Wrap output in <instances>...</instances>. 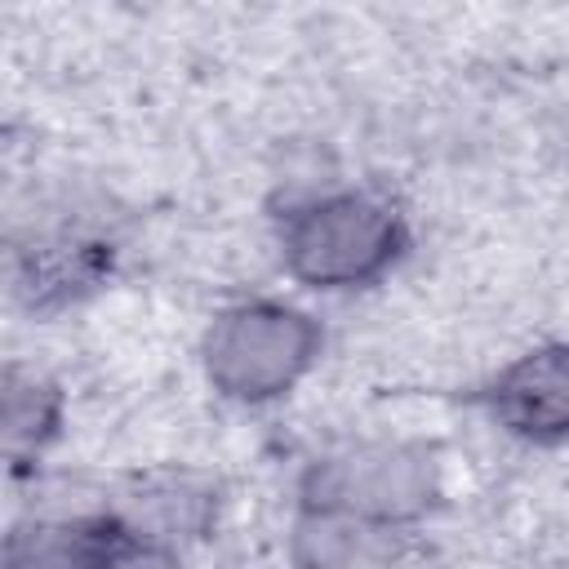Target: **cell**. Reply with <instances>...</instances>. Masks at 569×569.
Returning <instances> with one entry per match:
<instances>
[{
  "label": "cell",
  "mask_w": 569,
  "mask_h": 569,
  "mask_svg": "<svg viewBox=\"0 0 569 569\" xmlns=\"http://www.w3.org/2000/svg\"><path fill=\"white\" fill-rule=\"evenodd\" d=\"M409 249L400 204L373 187H342L293 204L280 222V262L311 289H365Z\"/></svg>",
  "instance_id": "cell-1"
},
{
  "label": "cell",
  "mask_w": 569,
  "mask_h": 569,
  "mask_svg": "<svg viewBox=\"0 0 569 569\" xmlns=\"http://www.w3.org/2000/svg\"><path fill=\"white\" fill-rule=\"evenodd\" d=\"M440 498L436 449L418 440H365L316 458L298 480V507L342 516L369 533L422 520Z\"/></svg>",
  "instance_id": "cell-2"
},
{
  "label": "cell",
  "mask_w": 569,
  "mask_h": 569,
  "mask_svg": "<svg viewBox=\"0 0 569 569\" xmlns=\"http://www.w3.org/2000/svg\"><path fill=\"white\" fill-rule=\"evenodd\" d=\"M325 329L289 302L253 298L218 311L200 338V369L222 400L267 405L293 391L320 360Z\"/></svg>",
  "instance_id": "cell-3"
},
{
  "label": "cell",
  "mask_w": 569,
  "mask_h": 569,
  "mask_svg": "<svg viewBox=\"0 0 569 569\" xmlns=\"http://www.w3.org/2000/svg\"><path fill=\"white\" fill-rule=\"evenodd\" d=\"M476 400L516 440H569V342H542L516 356L476 391Z\"/></svg>",
  "instance_id": "cell-4"
},
{
  "label": "cell",
  "mask_w": 569,
  "mask_h": 569,
  "mask_svg": "<svg viewBox=\"0 0 569 569\" xmlns=\"http://www.w3.org/2000/svg\"><path fill=\"white\" fill-rule=\"evenodd\" d=\"M120 533H124V520L116 511L36 516L9 529L4 565L9 569H98Z\"/></svg>",
  "instance_id": "cell-5"
},
{
  "label": "cell",
  "mask_w": 569,
  "mask_h": 569,
  "mask_svg": "<svg viewBox=\"0 0 569 569\" xmlns=\"http://www.w3.org/2000/svg\"><path fill=\"white\" fill-rule=\"evenodd\" d=\"M111 271V244L53 231L31 240L27 249H13V289L31 307H58L80 293H89Z\"/></svg>",
  "instance_id": "cell-6"
},
{
  "label": "cell",
  "mask_w": 569,
  "mask_h": 569,
  "mask_svg": "<svg viewBox=\"0 0 569 569\" xmlns=\"http://www.w3.org/2000/svg\"><path fill=\"white\" fill-rule=\"evenodd\" d=\"M213 485L200 476H147L129 485L124 507H111L133 533L173 542L187 533H200L213 516Z\"/></svg>",
  "instance_id": "cell-7"
},
{
  "label": "cell",
  "mask_w": 569,
  "mask_h": 569,
  "mask_svg": "<svg viewBox=\"0 0 569 569\" xmlns=\"http://www.w3.org/2000/svg\"><path fill=\"white\" fill-rule=\"evenodd\" d=\"M62 427V391L22 365H4V449L13 467L40 458Z\"/></svg>",
  "instance_id": "cell-8"
},
{
  "label": "cell",
  "mask_w": 569,
  "mask_h": 569,
  "mask_svg": "<svg viewBox=\"0 0 569 569\" xmlns=\"http://www.w3.org/2000/svg\"><path fill=\"white\" fill-rule=\"evenodd\" d=\"M369 538H373L369 529H360L342 516L298 507L293 529H289V556L298 569H351L365 556Z\"/></svg>",
  "instance_id": "cell-9"
},
{
  "label": "cell",
  "mask_w": 569,
  "mask_h": 569,
  "mask_svg": "<svg viewBox=\"0 0 569 569\" xmlns=\"http://www.w3.org/2000/svg\"><path fill=\"white\" fill-rule=\"evenodd\" d=\"M98 569H182V556H178L173 542L133 533V529L124 525V533L116 538V547L102 556Z\"/></svg>",
  "instance_id": "cell-10"
}]
</instances>
